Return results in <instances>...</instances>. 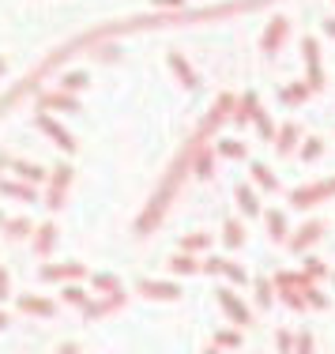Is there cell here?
Wrapping results in <instances>:
<instances>
[{"label": "cell", "mask_w": 335, "mask_h": 354, "mask_svg": "<svg viewBox=\"0 0 335 354\" xmlns=\"http://www.w3.org/2000/svg\"><path fill=\"white\" fill-rule=\"evenodd\" d=\"M140 290H144V298H162V301H173V298H181V286H173V283H140Z\"/></svg>", "instance_id": "obj_1"}, {"label": "cell", "mask_w": 335, "mask_h": 354, "mask_svg": "<svg viewBox=\"0 0 335 354\" xmlns=\"http://www.w3.org/2000/svg\"><path fill=\"white\" fill-rule=\"evenodd\" d=\"M38 129H41V132H49V136H53L57 143H61L64 151H72V147H75V140H72V136H68V132H64V129H61V124H57V121H49L46 113L38 117Z\"/></svg>", "instance_id": "obj_2"}, {"label": "cell", "mask_w": 335, "mask_h": 354, "mask_svg": "<svg viewBox=\"0 0 335 354\" xmlns=\"http://www.w3.org/2000/svg\"><path fill=\"white\" fill-rule=\"evenodd\" d=\"M219 301H222V306H226V313L233 317V324H249V309L241 306V301L233 298L230 290H219Z\"/></svg>", "instance_id": "obj_3"}, {"label": "cell", "mask_w": 335, "mask_h": 354, "mask_svg": "<svg viewBox=\"0 0 335 354\" xmlns=\"http://www.w3.org/2000/svg\"><path fill=\"white\" fill-rule=\"evenodd\" d=\"M301 49H305V61H309V83H313V87H320V61H316V41L313 38H305L301 41Z\"/></svg>", "instance_id": "obj_4"}, {"label": "cell", "mask_w": 335, "mask_h": 354, "mask_svg": "<svg viewBox=\"0 0 335 354\" xmlns=\"http://www.w3.org/2000/svg\"><path fill=\"white\" fill-rule=\"evenodd\" d=\"M41 275L46 279H75V275H83V268L79 264H46Z\"/></svg>", "instance_id": "obj_5"}, {"label": "cell", "mask_w": 335, "mask_h": 354, "mask_svg": "<svg viewBox=\"0 0 335 354\" xmlns=\"http://www.w3.org/2000/svg\"><path fill=\"white\" fill-rule=\"evenodd\" d=\"M283 38H287V19H275L271 27H267V35H264V49H279L283 46Z\"/></svg>", "instance_id": "obj_6"}, {"label": "cell", "mask_w": 335, "mask_h": 354, "mask_svg": "<svg viewBox=\"0 0 335 354\" xmlns=\"http://www.w3.org/2000/svg\"><path fill=\"white\" fill-rule=\"evenodd\" d=\"M68 181H72V170H68V166H61V174L53 177V196L46 200L49 207H61V196H64V185H68Z\"/></svg>", "instance_id": "obj_7"}, {"label": "cell", "mask_w": 335, "mask_h": 354, "mask_svg": "<svg viewBox=\"0 0 335 354\" xmlns=\"http://www.w3.org/2000/svg\"><path fill=\"white\" fill-rule=\"evenodd\" d=\"M170 64H173V72L181 75V83H185V87H196V72L189 68V61L181 53H170Z\"/></svg>", "instance_id": "obj_8"}, {"label": "cell", "mask_w": 335, "mask_h": 354, "mask_svg": "<svg viewBox=\"0 0 335 354\" xmlns=\"http://www.w3.org/2000/svg\"><path fill=\"white\" fill-rule=\"evenodd\" d=\"M320 230H324V226H320V223H309V226H301V234H298V238H294V241H290V245H294V249L301 252V249H305V245H313V241H316V238H320Z\"/></svg>", "instance_id": "obj_9"}, {"label": "cell", "mask_w": 335, "mask_h": 354, "mask_svg": "<svg viewBox=\"0 0 335 354\" xmlns=\"http://www.w3.org/2000/svg\"><path fill=\"white\" fill-rule=\"evenodd\" d=\"M19 309H27V313H38V317H53V306L49 301H41V298H19Z\"/></svg>", "instance_id": "obj_10"}, {"label": "cell", "mask_w": 335, "mask_h": 354, "mask_svg": "<svg viewBox=\"0 0 335 354\" xmlns=\"http://www.w3.org/2000/svg\"><path fill=\"white\" fill-rule=\"evenodd\" d=\"M0 192H4V196H19V200H30V204H35V200H38V192H35V189H27V185H15V181H4V185H0Z\"/></svg>", "instance_id": "obj_11"}, {"label": "cell", "mask_w": 335, "mask_h": 354, "mask_svg": "<svg viewBox=\"0 0 335 354\" xmlns=\"http://www.w3.org/2000/svg\"><path fill=\"white\" fill-rule=\"evenodd\" d=\"M238 204H241V212H245V215H260V204H256L253 189H245V185L238 189Z\"/></svg>", "instance_id": "obj_12"}, {"label": "cell", "mask_w": 335, "mask_h": 354, "mask_svg": "<svg viewBox=\"0 0 335 354\" xmlns=\"http://www.w3.org/2000/svg\"><path fill=\"white\" fill-rule=\"evenodd\" d=\"M41 106H57V109H79V102H75L72 95H49V98H41Z\"/></svg>", "instance_id": "obj_13"}, {"label": "cell", "mask_w": 335, "mask_h": 354, "mask_svg": "<svg viewBox=\"0 0 335 354\" xmlns=\"http://www.w3.org/2000/svg\"><path fill=\"white\" fill-rule=\"evenodd\" d=\"M15 170H19L23 181H41V177H46V170H41V166H30V162H15Z\"/></svg>", "instance_id": "obj_14"}, {"label": "cell", "mask_w": 335, "mask_h": 354, "mask_svg": "<svg viewBox=\"0 0 335 354\" xmlns=\"http://www.w3.org/2000/svg\"><path fill=\"white\" fill-rule=\"evenodd\" d=\"M241 241H245V230H241L238 223H226V245H230V249H238Z\"/></svg>", "instance_id": "obj_15"}, {"label": "cell", "mask_w": 335, "mask_h": 354, "mask_svg": "<svg viewBox=\"0 0 335 354\" xmlns=\"http://www.w3.org/2000/svg\"><path fill=\"white\" fill-rule=\"evenodd\" d=\"M267 230H271V238H283V234H287V218H283L279 212H271L267 215Z\"/></svg>", "instance_id": "obj_16"}, {"label": "cell", "mask_w": 335, "mask_h": 354, "mask_svg": "<svg viewBox=\"0 0 335 354\" xmlns=\"http://www.w3.org/2000/svg\"><path fill=\"white\" fill-rule=\"evenodd\" d=\"M61 87H64V91H79V87H87V75H83V72H68V75L61 80Z\"/></svg>", "instance_id": "obj_17"}, {"label": "cell", "mask_w": 335, "mask_h": 354, "mask_svg": "<svg viewBox=\"0 0 335 354\" xmlns=\"http://www.w3.org/2000/svg\"><path fill=\"white\" fill-rule=\"evenodd\" d=\"M170 268H173V275H189V272H196V260H192V257H178Z\"/></svg>", "instance_id": "obj_18"}, {"label": "cell", "mask_w": 335, "mask_h": 354, "mask_svg": "<svg viewBox=\"0 0 335 354\" xmlns=\"http://www.w3.org/2000/svg\"><path fill=\"white\" fill-rule=\"evenodd\" d=\"M219 151H222L226 158H241V155H245V143H238V140H226Z\"/></svg>", "instance_id": "obj_19"}, {"label": "cell", "mask_w": 335, "mask_h": 354, "mask_svg": "<svg viewBox=\"0 0 335 354\" xmlns=\"http://www.w3.org/2000/svg\"><path fill=\"white\" fill-rule=\"evenodd\" d=\"M253 174H256V181H260L264 189H275V177H271V170H267V166L256 162V166H253Z\"/></svg>", "instance_id": "obj_20"}, {"label": "cell", "mask_w": 335, "mask_h": 354, "mask_svg": "<svg viewBox=\"0 0 335 354\" xmlns=\"http://www.w3.org/2000/svg\"><path fill=\"white\" fill-rule=\"evenodd\" d=\"M305 95H309V87H301V83H294V87L283 91V98H287V102H301Z\"/></svg>", "instance_id": "obj_21"}, {"label": "cell", "mask_w": 335, "mask_h": 354, "mask_svg": "<svg viewBox=\"0 0 335 354\" xmlns=\"http://www.w3.org/2000/svg\"><path fill=\"white\" fill-rule=\"evenodd\" d=\"M8 234H12V238H27V234H30V223H27V218H15Z\"/></svg>", "instance_id": "obj_22"}, {"label": "cell", "mask_w": 335, "mask_h": 354, "mask_svg": "<svg viewBox=\"0 0 335 354\" xmlns=\"http://www.w3.org/2000/svg\"><path fill=\"white\" fill-rule=\"evenodd\" d=\"M294 136H298V129H294V124H287V129H283V140H279V151H290Z\"/></svg>", "instance_id": "obj_23"}, {"label": "cell", "mask_w": 335, "mask_h": 354, "mask_svg": "<svg viewBox=\"0 0 335 354\" xmlns=\"http://www.w3.org/2000/svg\"><path fill=\"white\" fill-rule=\"evenodd\" d=\"M49 245H53V226H49V223H46V226H41V238H38V249H41V252H46Z\"/></svg>", "instance_id": "obj_24"}, {"label": "cell", "mask_w": 335, "mask_h": 354, "mask_svg": "<svg viewBox=\"0 0 335 354\" xmlns=\"http://www.w3.org/2000/svg\"><path fill=\"white\" fill-rule=\"evenodd\" d=\"M222 272L230 275L233 283H245V268H238V264H222Z\"/></svg>", "instance_id": "obj_25"}, {"label": "cell", "mask_w": 335, "mask_h": 354, "mask_svg": "<svg viewBox=\"0 0 335 354\" xmlns=\"http://www.w3.org/2000/svg\"><path fill=\"white\" fill-rule=\"evenodd\" d=\"M95 286H102V290L117 294V279H113V275H95Z\"/></svg>", "instance_id": "obj_26"}, {"label": "cell", "mask_w": 335, "mask_h": 354, "mask_svg": "<svg viewBox=\"0 0 335 354\" xmlns=\"http://www.w3.org/2000/svg\"><path fill=\"white\" fill-rule=\"evenodd\" d=\"M298 354H313V335H309V332L298 335Z\"/></svg>", "instance_id": "obj_27"}, {"label": "cell", "mask_w": 335, "mask_h": 354, "mask_svg": "<svg viewBox=\"0 0 335 354\" xmlns=\"http://www.w3.org/2000/svg\"><path fill=\"white\" fill-rule=\"evenodd\" d=\"M207 245V234H192V238H185V249H200Z\"/></svg>", "instance_id": "obj_28"}, {"label": "cell", "mask_w": 335, "mask_h": 354, "mask_svg": "<svg viewBox=\"0 0 335 354\" xmlns=\"http://www.w3.org/2000/svg\"><path fill=\"white\" fill-rule=\"evenodd\" d=\"M219 343H222V347H238L241 335H233V332H219Z\"/></svg>", "instance_id": "obj_29"}, {"label": "cell", "mask_w": 335, "mask_h": 354, "mask_svg": "<svg viewBox=\"0 0 335 354\" xmlns=\"http://www.w3.org/2000/svg\"><path fill=\"white\" fill-rule=\"evenodd\" d=\"M301 155H305V158H316V155H320V140H309V143H305V151H301Z\"/></svg>", "instance_id": "obj_30"}, {"label": "cell", "mask_w": 335, "mask_h": 354, "mask_svg": "<svg viewBox=\"0 0 335 354\" xmlns=\"http://www.w3.org/2000/svg\"><path fill=\"white\" fill-rule=\"evenodd\" d=\"M267 301H271V283L260 279V306H267Z\"/></svg>", "instance_id": "obj_31"}, {"label": "cell", "mask_w": 335, "mask_h": 354, "mask_svg": "<svg viewBox=\"0 0 335 354\" xmlns=\"http://www.w3.org/2000/svg\"><path fill=\"white\" fill-rule=\"evenodd\" d=\"M64 298H68V301H83V290H79V286H68V290H64Z\"/></svg>", "instance_id": "obj_32"}, {"label": "cell", "mask_w": 335, "mask_h": 354, "mask_svg": "<svg viewBox=\"0 0 335 354\" xmlns=\"http://www.w3.org/2000/svg\"><path fill=\"white\" fill-rule=\"evenodd\" d=\"M151 4H162V8H185V0H151Z\"/></svg>", "instance_id": "obj_33"}, {"label": "cell", "mask_w": 335, "mask_h": 354, "mask_svg": "<svg viewBox=\"0 0 335 354\" xmlns=\"http://www.w3.org/2000/svg\"><path fill=\"white\" fill-rule=\"evenodd\" d=\"M8 298V272H0V301Z\"/></svg>", "instance_id": "obj_34"}, {"label": "cell", "mask_w": 335, "mask_h": 354, "mask_svg": "<svg viewBox=\"0 0 335 354\" xmlns=\"http://www.w3.org/2000/svg\"><path fill=\"white\" fill-rule=\"evenodd\" d=\"M324 30H328V35L335 38V19H328V23H324Z\"/></svg>", "instance_id": "obj_35"}, {"label": "cell", "mask_w": 335, "mask_h": 354, "mask_svg": "<svg viewBox=\"0 0 335 354\" xmlns=\"http://www.w3.org/2000/svg\"><path fill=\"white\" fill-rule=\"evenodd\" d=\"M61 354H75V347H64V351H61Z\"/></svg>", "instance_id": "obj_36"}, {"label": "cell", "mask_w": 335, "mask_h": 354, "mask_svg": "<svg viewBox=\"0 0 335 354\" xmlns=\"http://www.w3.org/2000/svg\"><path fill=\"white\" fill-rule=\"evenodd\" d=\"M4 324H8V317H4V313H0V328H4Z\"/></svg>", "instance_id": "obj_37"}, {"label": "cell", "mask_w": 335, "mask_h": 354, "mask_svg": "<svg viewBox=\"0 0 335 354\" xmlns=\"http://www.w3.org/2000/svg\"><path fill=\"white\" fill-rule=\"evenodd\" d=\"M0 72H4V61H0Z\"/></svg>", "instance_id": "obj_38"}, {"label": "cell", "mask_w": 335, "mask_h": 354, "mask_svg": "<svg viewBox=\"0 0 335 354\" xmlns=\"http://www.w3.org/2000/svg\"><path fill=\"white\" fill-rule=\"evenodd\" d=\"M207 354H219V351H207Z\"/></svg>", "instance_id": "obj_39"}, {"label": "cell", "mask_w": 335, "mask_h": 354, "mask_svg": "<svg viewBox=\"0 0 335 354\" xmlns=\"http://www.w3.org/2000/svg\"><path fill=\"white\" fill-rule=\"evenodd\" d=\"M0 223H4V215H0Z\"/></svg>", "instance_id": "obj_40"}]
</instances>
